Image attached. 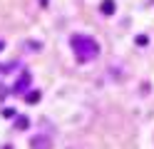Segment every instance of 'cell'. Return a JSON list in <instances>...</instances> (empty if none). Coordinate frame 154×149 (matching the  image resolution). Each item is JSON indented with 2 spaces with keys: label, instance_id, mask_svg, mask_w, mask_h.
<instances>
[{
  "label": "cell",
  "instance_id": "5b68a950",
  "mask_svg": "<svg viewBox=\"0 0 154 149\" xmlns=\"http://www.w3.org/2000/svg\"><path fill=\"white\" fill-rule=\"evenodd\" d=\"M27 124H30V119H27V117H17L15 119V129H20V132L27 129Z\"/></svg>",
  "mask_w": 154,
  "mask_h": 149
},
{
  "label": "cell",
  "instance_id": "52a82bcc",
  "mask_svg": "<svg viewBox=\"0 0 154 149\" xmlns=\"http://www.w3.org/2000/svg\"><path fill=\"white\" fill-rule=\"evenodd\" d=\"M40 99V92H32V95H27V102H37Z\"/></svg>",
  "mask_w": 154,
  "mask_h": 149
},
{
  "label": "cell",
  "instance_id": "3957f363",
  "mask_svg": "<svg viewBox=\"0 0 154 149\" xmlns=\"http://www.w3.org/2000/svg\"><path fill=\"white\" fill-rule=\"evenodd\" d=\"M30 147H32V149H52V142H50V137L37 134V137L30 139Z\"/></svg>",
  "mask_w": 154,
  "mask_h": 149
},
{
  "label": "cell",
  "instance_id": "7a4b0ae2",
  "mask_svg": "<svg viewBox=\"0 0 154 149\" xmlns=\"http://www.w3.org/2000/svg\"><path fill=\"white\" fill-rule=\"evenodd\" d=\"M30 82H32V77H30V72H23L20 75V79L13 85V95H23L27 87H30Z\"/></svg>",
  "mask_w": 154,
  "mask_h": 149
},
{
  "label": "cell",
  "instance_id": "6da1fadb",
  "mask_svg": "<svg viewBox=\"0 0 154 149\" xmlns=\"http://www.w3.org/2000/svg\"><path fill=\"white\" fill-rule=\"evenodd\" d=\"M70 47H72V52L77 57V62H90V60H94L100 55V42L94 37L90 35H72L70 37Z\"/></svg>",
  "mask_w": 154,
  "mask_h": 149
},
{
  "label": "cell",
  "instance_id": "ba28073f",
  "mask_svg": "<svg viewBox=\"0 0 154 149\" xmlns=\"http://www.w3.org/2000/svg\"><path fill=\"white\" fill-rule=\"evenodd\" d=\"M3 47H5V42H3V40H0V52H3Z\"/></svg>",
  "mask_w": 154,
  "mask_h": 149
},
{
  "label": "cell",
  "instance_id": "8992f818",
  "mask_svg": "<svg viewBox=\"0 0 154 149\" xmlns=\"http://www.w3.org/2000/svg\"><path fill=\"white\" fill-rule=\"evenodd\" d=\"M134 42H137V45H147L149 37H147V35H137V40H134Z\"/></svg>",
  "mask_w": 154,
  "mask_h": 149
},
{
  "label": "cell",
  "instance_id": "277c9868",
  "mask_svg": "<svg viewBox=\"0 0 154 149\" xmlns=\"http://www.w3.org/2000/svg\"><path fill=\"white\" fill-rule=\"evenodd\" d=\"M100 10H102L104 15H112V13H114V0H102Z\"/></svg>",
  "mask_w": 154,
  "mask_h": 149
}]
</instances>
